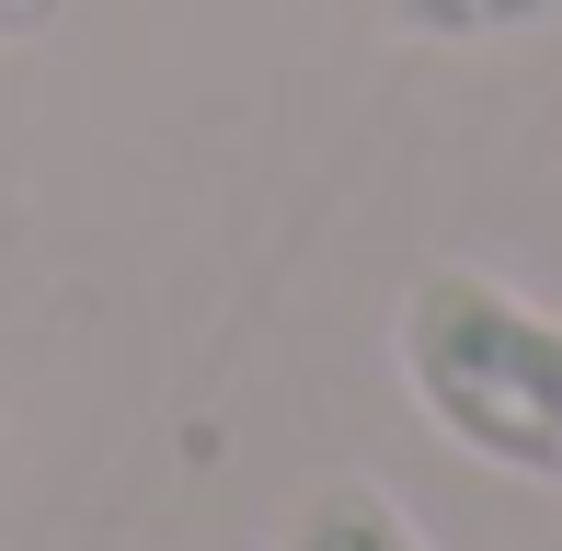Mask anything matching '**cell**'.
<instances>
[{
    "label": "cell",
    "mask_w": 562,
    "mask_h": 551,
    "mask_svg": "<svg viewBox=\"0 0 562 551\" xmlns=\"http://www.w3.org/2000/svg\"><path fill=\"white\" fill-rule=\"evenodd\" d=\"M551 0H402V23H425V35L448 46H482V35H517V23H540Z\"/></svg>",
    "instance_id": "3"
},
{
    "label": "cell",
    "mask_w": 562,
    "mask_h": 551,
    "mask_svg": "<svg viewBox=\"0 0 562 551\" xmlns=\"http://www.w3.org/2000/svg\"><path fill=\"white\" fill-rule=\"evenodd\" d=\"M69 23V0H0V46H46Z\"/></svg>",
    "instance_id": "4"
},
{
    "label": "cell",
    "mask_w": 562,
    "mask_h": 551,
    "mask_svg": "<svg viewBox=\"0 0 562 551\" xmlns=\"http://www.w3.org/2000/svg\"><path fill=\"white\" fill-rule=\"evenodd\" d=\"M288 551H437V540H425L391 494H356V483H345V494H322V506H299Z\"/></svg>",
    "instance_id": "2"
},
{
    "label": "cell",
    "mask_w": 562,
    "mask_h": 551,
    "mask_svg": "<svg viewBox=\"0 0 562 551\" xmlns=\"http://www.w3.org/2000/svg\"><path fill=\"white\" fill-rule=\"evenodd\" d=\"M402 391L459 460L562 494V311L494 288L482 265H425L402 288Z\"/></svg>",
    "instance_id": "1"
}]
</instances>
